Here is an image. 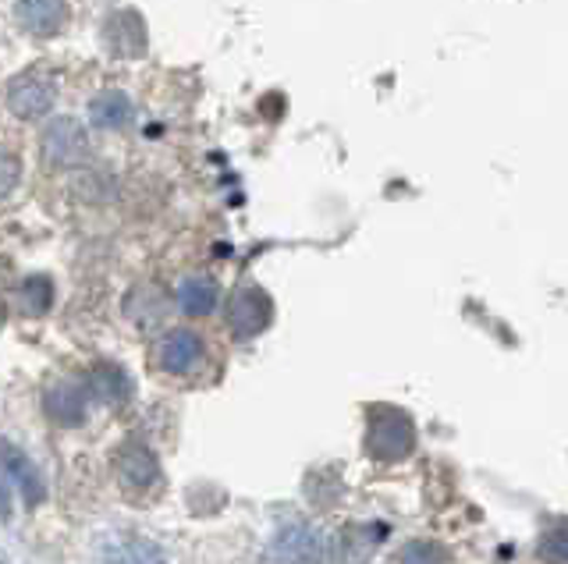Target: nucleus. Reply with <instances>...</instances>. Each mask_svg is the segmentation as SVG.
Listing matches in <instances>:
<instances>
[{
    "instance_id": "f257e3e1",
    "label": "nucleus",
    "mask_w": 568,
    "mask_h": 564,
    "mask_svg": "<svg viewBox=\"0 0 568 564\" xmlns=\"http://www.w3.org/2000/svg\"><path fill=\"white\" fill-rule=\"evenodd\" d=\"M416 448V427L413 419L398 409H373L369 412V433L366 451L377 462H402Z\"/></svg>"
},
{
    "instance_id": "f03ea898",
    "label": "nucleus",
    "mask_w": 568,
    "mask_h": 564,
    "mask_svg": "<svg viewBox=\"0 0 568 564\" xmlns=\"http://www.w3.org/2000/svg\"><path fill=\"white\" fill-rule=\"evenodd\" d=\"M40 153L50 167H82L93 156V146H89V135L75 117H58L47 125Z\"/></svg>"
},
{
    "instance_id": "7ed1b4c3",
    "label": "nucleus",
    "mask_w": 568,
    "mask_h": 564,
    "mask_svg": "<svg viewBox=\"0 0 568 564\" xmlns=\"http://www.w3.org/2000/svg\"><path fill=\"white\" fill-rule=\"evenodd\" d=\"M271 561L274 564H324L327 540L320 529L306 522H292V525H284L277 540L271 543Z\"/></svg>"
},
{
    "instance_id": "20e7f679",
    "label": "nucleus",
    "mask_w": 568,
    "mask_h": 564,
    "mask_svg": "<svg viewBox=\"0 0 568 564\" xmlns=\"http://www.w3.org/2000/svg\"><path fill=\"white\" fill-rule=\"evenodd\" d=\"M274 320V306L271 295L260 288H239L227 298V330L235 334L239 341L256 338L260 330H266Z\"/></svg>"
},
{
    "instance_id": "39448f33",
    "label": "nucleus",
    "mask_w": 568,
    "mask_h": 564,
    "mask_svg": "<svg viewBox=\"0 0 568 564\" xmlns=\"http://www.w3.org/2000/svg\"><path fill=\"white\" fill-rule=\"evenodd\" d=\"M384 536H387L384 522H352L345 529H337V536L327 543V557L334 564H369Z\"/></svg>"
},
{
    "instance_id": "423d86ee",
    "label": "nucleus",
    "mask_w": 568,
    "mask_h": 564,
    "mask_svg": "<svg viewBox=\"0 0 568 564\" xmlns=\"http://www.w3.org/2000/svg\"><path fill=\"white\" fill-rule=\"evenodd\" d=\"M156 366L164 369V373H174V377H185V373H195L203 362V341L200 334L192 330H168L164 338L156 341Z\"/></svg>"
},
{
    "instance_id": "0eeeda50",
    "label": "nucleus",
    "mask_w": 568,
    "mask_h": 564,
    "mask_svg": "<svg viewBox=\"0 0 568 564\" xmlns=\"http://www.w3.org/2000/svg\"><path fill=\"white\" fill-rule=\"evenodd\" d=\"M53 90L40 72H22L8 82V111L22 121H36L50 111Z\"/></svg>"
},
{
    "instance_id": "6e6552de",
    "label": "nucleus",
    "mask_w": 568,
    "mask_h": 564,
    "mask_svg": "<svg viewBox=\"0 0 568 564\" xmlns=\"http://www.w3.org/2000/svg\"><path fill=\"white\" fill-rule=\"evenodd\" d=\"M14 19L29 37H53L68 22V4L64 0H18Z\"/></svg>"
},
{
    "instance_id": "1a4fd4ad",
    "label": "nucleus",
    "mask_w": 568,
    "mask_h": 564,
    "mask_svg": "<svg viewBox=\"0 0 568 564\" xmlns=\"http://www.w3.org/2000/svg\"><path fill=\"white\" fill-rule=\"evenodd\" d=\"M103 43L118 58H139L146 50V29L135 11H114L103 25Z\"/></svg>"
},
{
    "instance_id": "9d476101",
    "label": "nucleus",
    "mask_w": 568,
    "mask_h": 564,
    "mask_svg": "<svg viewBox=\"0 0 568 564\" xmlns=\"http://www.w3.org/2000/svg\"><path fill=\"white\" fill-rule=\"evenodd\" d=\"M118 475L129 490H150L160 480L156 454L146 444H139V440H129V444L118 451Z\"/></svg>"
},
{
    "instance_id": "9b49d317",
    "label": "nucleus",
    "mask_w": 568,
    "mask_h": 564,
    "mask_svg": "<svg viewBox=\"0 0 568 564\" xmlns=\"http://www.w3.org/2000/svg\"><path fill=\"white\" fill-rule=\"evenodd\" d=\"M0 465H4V472L11 475V483L22 490V498L29 504H40L43 501V480H40V472H36V465L29 462V458L18 451L11 440H0Z\"/></svg>"
},
{
    "instance_id": "f8f14e48",
    "label": "nucleus",
    "mask_w": 568,
    "mask_h": 564,
    "mask_svg": "<svg viewBox=\"0 0 568 564\" xmlns=\"http://www.w3.org/2000/svg\"><path fill=\"white\" fill-rule=\"evenodd\" d=\"M85 401H89L85 387L61 380L47 391V416L53 422H61V427H79V422L85 419Z\"/></svg>"
},
{
    "instance_id": "ddd939ff",
    "label": "nucleus",
    "mask_w": 568,
    "mask_h": 564,
    "mask_svg": "<svg viewBox=\"0 0 568 564\" xmlns=\"http://www.w3.org/2000/svg\"><path fill=\"white\" fill-rule=\"evenodd\" d=\"M174 298H178V309H182V312L206 316V312L217 309V280L203 277V274H192V277L182 280V285H178Z\"/></svg>"
},
{
    "instance_id": "4468645a",
    "label": "nucleus",
    "mask_w": 568,
    "mask_h": 564,
    "mask_svg": "<svg viewBox=\"0 0 568 564\" xmlns=\"http://www.w3.org/2000/svg\"><path fill=\"white\" fill-rule=\"evenodd\" d=\"M89 125L103 132H118L132 125V100L124 93H100L89 103Z\"/></svg>"
},
{
    "instance_id": "2eb2a0df",
    "label": "nucleus",
    "mask_w": 568,
    "mask_h": 564,
    "mask_svg": "<svg viewBox=\"0 0 568 564\" xmlns=\"http://www.w3.org/2000/svg\"><path fill=\"white\" fill-rule=\"evenodd\" d=\"M85 394L100 398L103 404H121L132 394V380L124 377V369L118 366H97L93 373L85 377Z\"/></svg>"
},
{
    "instance_id": "dca6fc26",
    "label": "nucleus",
    "mask_w": 568,
    "mask_h": 564,
    "mask_svg": "<svg viewBox=\"0 0 568 564\" xmlns=\"http://www.w3.org/2000/svg\"><path fill=\"white\" fill-rule=\"evenodd\" d=\"M103 564H168L160 546L150 540H135V536H121L103 546Z\"/></svg>"
},
{
    "instance_id": "f3484780",
    "label": "nucleus",
    "mask_w": 568,
    "mask_h": 564,
    "mask_svg": "<svg viewBox=\"0 0 568 564\" xmlns=\"http://www.w3.org/2000/svg\"><path fill=\"white\" fill-rule=\"evenodd\" d=\"M395 564H448V551L434 540H413L402 546Z\"/></svg>"
},
{
    "instance_id": "a211bd4d",
    "label": "nucleus",
    "mask_w": 568,
    "mask_h": 564,
    "mask_svg": "<svg viewBox=\"0 0 568 564\" xmlns=\"http://www.w3.org/2000/svg\"><path fill=\"white\" fill-rule=\"evenodd\" d=\"M50 302H53V285H50V280L47 277H29L26 285H22V306H26V312L40 316V312L50 309Z\"/></svg>"
},
{
    "instance_id": "6ab92c4d",
    "label": "nucleus",
    "mask_w": 568,
    "mask_h": 564,
    "mask_svg": "<svg viewBox=\"0 0 568 564\" xmlns=\"http://www.w3.org/2000/svg\"><path fill=\"white\" fill-rule=\"evenodd\" d=\"M18 178H22V164H18V156L11 150L0 146V196H8L18 185Z\"/></svg>"
},
{
    "instance_id": "aec40b11",
    "label": "nucleus",
    "mask_w": 568,
    "mask_h": 564,
    "mask_svg": "<svg viewBox=\"0 0 568 564\" xmlns=\"http://www.w3.org/2000/svg\"><path fill=\"white\" fill-rule=\"evenodd\" d=\"M540 554H544L547 564H565V529H561V525H558L550 536H544Z\"/></svg>"
}]
</instances>
